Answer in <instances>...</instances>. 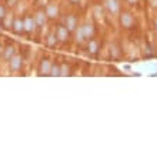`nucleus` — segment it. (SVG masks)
I'll return each instance as SVG.
<instances>
[{"label":"nucleus","mask_w":157,"mask_h":157,"mask_svg":"<svg viewBox=\"0 0 157 157\" xmlns=\"http://www.w3.org/2000/svg\"><path fill=\"white\" fill-rule=\"evenodd\" d=\"M119 19H120V26L123 27V29L126 30H130L134 27V23H136V20H134V16H133L132 12H128V10H123V12H120L119 14Z\"/></svg>","instance_id":"1"},{"label":"nucleus","mask_w":157,"mask_h":157,"mask_svg":"<svg viewBox=\"0 0 157 157\" xmlns=\"http://www.w3.org/2000/svg\"><path fill=\"white\" fill-rule=\"evenodd\" d=\"M103 7L110 16L116 17L120 14V0H103Z\"/></svg>","instance_id":"2"},{"label":"nucleus","mask_w":157,"mask_h":157,"mask_svg":"<svg viewBox=\"0 0 157 157\" xmlns=\"http://www.w3.org/2000/svg\"><path fill=\"white\" fill-rule=\"evenodd\" d=\"M46 14H47V19L49 20H56L59 17V14H60V9H59V4L57 2H50V3H47V6H46Z\"/></svg>","instance_id":"3"},{"label":"nucleus","mask_w":157,"mask_h":157,"mask_svg":"<svg viewBox=\"0 0 157 157\" xmlns=\"http://www.w3.org/2000/svg\"><path fill=\"white\" fill-rule=\"evenodd\" d=\"M21 67H23V56L16 53L9 60V69L12 73H17V71L21 70Z\"/></svg>","instance_id":"4"},{"label":"nucleus","mask_w":157,"mask_h":157,"mask_svg":"<svg viewBox=\"0 0 157 157\" xmlns=\"http://www.w3.org/2000/svg\"><path fill=\"white\" fill-rule=\"evenodd\" d=\"M23 23H25V33H27V34H33L36 32V29H37L34 16H32V14H26L23 17Z\"/></svg>","instance_id":"5"},{"label":"nucleus","mask_w":157,"mask_h":157,"mask_svg":"<svg viewBox=\"0 0 157 157\" xmlns=\"http://www.w3.org/2000/svg\"><path fill=\"white\" fill-rule=\"evenodd\" d=\"M64 25H66V27L69 29V32H70V33H75V30L77 29V26H78V19H77V16H76L75 13H70V14H67L66 19H64Z\"/></svg>","instance_id":"6"},{"label":"nucleus","mask_w":157,"mask_h":157,"mask_svg":"<svg viewBox=\"0 0 157 157\" xmlns=\"http://www.w3.org/2000/svg\"><path fill=\"white\" fill-rule=\"evenodd\" d=\"M52 64L53 62L47 57H43L40 60V64H39V73L40 76H50V70H52Z\"/></svg>","instance_id":"7"},{"label":"nucleus","mask_w":157,"mask_h":157,"mask_svg":"<svg viewBox=\"0 0 157 157\" xmlns=\"http://www.w3.org/2000/svg\"><path fill=\"white\" fill-rule=\"evenodd\" d=\"M80 26H82V30H83V33H84L86 40H90V39L94 36V23L91 20H86Z\"/></svg>","instance_id":"8"},{"label":"nucleus","mask_w":157,"mask_h":157,"mask_svg":"<svg viewBox=\"0 0 157 157\" xmlns=\"http://www.w3.org/2000/svg\"><path fill=\"white\" fill-rule=\"evenodd\" d=\"M34 20H36V25H37V27H40V29H43L46 26V21H47V14H46V10H43V9H37L36 12H34Z\"/></svg>","instance_id":"9"},{"label":"nucleus","mask_w":157,"mask_h":157,"mask_svg":"<svg viewBox=\"0 0 157 157\" xmlns=\"http://www.w3.org/2000/svg\"><path fill=\"white\" fill-rule=\"evenodd\" d=\"M56 34H57V39L60 43H66L70 37V32L66 27V25H59L56 29Z\"/></svg>","instance_id":"10"},{"label":"nucleus","mask_w":157,"mask_h":157,"mask_svg":"<svg viewBox=\"0 0 157 157\" xmlns=\"http://www.w3.org/2000/svg\"><path fill=\"white\" fill-rule=\"evenodd\" d=\"M100 50V41L97 39L91 37L90 40H87V53L90 56H96Z\"/></svg>","instance_id":"11"},{"label":"nucleus","mask_w":157,"mask_h":157,"mask_svg":"<svg viewBox=\"0 0 157 157\" xmlns=\"http://www.w3.org/2000/svg\"><path fill=\"white\" fill-rule=\"evenodd\" d=\"M12 30H13V33H14V34L25 33V23H23V19H21V17H14Z\"/></svg>","instance_id":"12"},{"label":"nucleus","mask_w":157,"mask_h":157,"mask_svg":"<svg viewBox=\"0 0 157 157\" xmlns=\"http://www.w3.org/2000/svg\"><path fill=\"white\" fill-rule=\"evenodd\" d=\"M16 54V47L13 44H9V46H6L3 49V53H2V57H3V60H6V62H9L10 59L13 57Z\"/></svg>","instance_id":"13"},{"label":"nucleus","mask_w":157,"mask_h":157,"mask_svg":"<svg viewBox=\"0 0 157 157\" xmlns=\"http://www.w3.org/2000/svg\"><path fill=\"white\" fill-rule=\"evenodd\" d=\"M57 34H56V32H50L47 36H46V44L49 46V47H54V46L57 44Z\"/></svg>","instance_id":"14"},{"label":"nucleus","mask_w":157,"mask_h":157,"mask_svg":"<svg viewBox=\"0 0 157 157\" xmlns=\"http://www.w3.org/2000/svg\"><path fill=\"white\" fill-rule=\"evenodd\" d=\"M14 14L13 13H7L6 14V17L3 19V21H2V25H3L4 29H12V26H13V21H14Z\"/></svg>","instance_id":"15"},{"label":"nucleus","mask_w":157,"mask_h":157,"mask_svg":"<svg viewBox=\"0 0 157 157\" xmlns=\"http://www.w3.org/2000/svg\"><path fill=\"white\" fill-rule=\"evenodd\" d=\"M110 56H112V59H119L120 57V53H121V50H120V46L117 44V43H112L110 44Z\"/></svg>","instance_id":"16"},{"label":"nucleus","mask_w":157,"mask_h":157,"mask_svg":"<svg viewBox=\"0 0 157 157\" xmlns=\"http://www.w3.org/2000/svg\"><path fill=\"white\" fill-rule=\"evenodd\" d=\"M75 40H76V43H78V44H82L83 41L86 40L84 33H83V30H82V26H77V29L75 30Z\"/></svg>","instance_id":"17"},{"label":"nucleus","mask_w":157,"mask_h":157,"mask_svg":"<svg viewBox=\"0 0 157 157\" xmlns=\"http://www.w3.org/2000/svg\"><path fill=\"white\" fill-rule=\"evenodd\" d=\"M50 76L52 77H59L60 76V63L54 62L52 64V70H50Z\"/></svg>","instance_id":"18"},{"label":"nucleus","mask_w":157,"mask_h":157,"mask_svg":"<svg viewBox=\"0 0 157 157\" xmlns=\"http://www.w3.org/2000/svg\"><path fill=\"white\" fill-rule=\"evenodd\" d=\"M69 75H70V66L67 63H60V76L66 77Z\"/></svg>","instance_id":"19"},{"label":"nucleus","mask_w":157,"mask_h":157,"mask_svg":"<svg viewBox=\"0 0 157 157\" xmlns=\"http://www.w3.org/2000/svg\"><path fill=\"white\" fill-rule=\"evenodd\" d=\"M93 14H94L96 19H99V20H101V19H103V9L100 7L99 4H96L94 7H93Z\"/></svg>","instance_id":"20"},{"label":"nucleus","mask_w":157,"mask_h":157,"mask_svg":"<svg viewBox=\"0 0 157 157\" xmlns=\"http://www.w3.org/2000/svg\"><path fill=\"white\" fill-rule=\"evenodd\" d=\"M7 6L6 4H0V21H3V19L7 14Z\"/></svg>","instance_id":"21"},{"label":"nucleus","mask_w":157,"mask_h":157,"mask_svg":"<svg viewBox=\"0 0 157 157\" xmlns=\"http://www.w3.org/2000/svg\"><path fill=\"white\" fill-rule=\"evenodd\" d=\"M17 3H19V0H6V6H7V7H10V9L16 7Z\"/></svg>","instance_id":"22"},{"label":"nucleus","mask_w":157,"mask_h":157,"mask_svg":"<svg viewBox=\"0 0 157 157\" xmlns=\"http://www.w3.org/2000/svg\"><path fill=\"white\" fill-rule=\"evenodd\" d=\"M124 2H126L127 4H130V6H134V4H137L139 0H124Z\"/></svg>","instance_id":"23"},{"label":"nucleus","mask_w":157,"mask_h":157,"mask_svg":"<svg viewBox=\"0 0 157 157\" xmlns=\"http://www.w3.org/2000/svg\"><path fill=\"white\" fill-rule=\"evenodd\" d=\"M71 3H78V2H80V0H70Z\"/></svg>","instance_id":"24"},{"label":"nucleus","mask_w":157,"mask_h":157,"mask_svg":"<svg viewBox=\"0 0 157 157\" xmlns=\"http://www.w3.org/2000/svg\"><path fill=\"white\" fill-rule=\"evenodd\" d=\"M154 25H156V32H157V19H156V21H154Z\"/></svg>","instance_id":"25"},{"label":"nucleus","mask_w":157,"mask_h":157,"mask_svg":"<svg viewBox=\"0 0 157 157\" xmlns=\"http://www.w3.org/2000/svg\"><path fill=\"white\" fill-rule=\"evenodd\" d=\"M154 3H157V0H154Z\"/></svg>","instance_id":"26"}]
</instances>
